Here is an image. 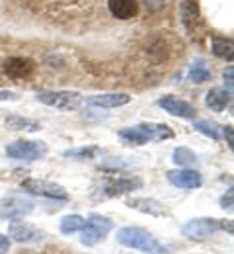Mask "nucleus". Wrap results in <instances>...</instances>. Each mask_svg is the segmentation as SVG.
<instances>
[{
	"label": "nucleus",
	"mask_w": 234,
	"mask_h": 254,
	"mask_svg": "<svg viewBox=\"0 0 234 254\" xmlns=\"http://www.w3.org/2000/svg\"><path fill=\"white\" fill-rule=\"evenodd\" d=\"M180 14H182V24H184V28H186L187 32H193L195 26L199 24V18H201L197 2H193V0H186V2H182V6H180Z\"/></svg>",
	"instance_id": "obj_18"
},
{
	"label": "nucleus",
	"mask_w": 234,
	"mask_h": 254,
	"mask_svg": "<svg viewBox=\"0 0 234 254\" xmlns=\"http://www.w3.org/2000/svg\"><path fill=\"white\" fill-rule=\"evenodd\" d=\"M34 61L26 59V57H10L4 63V72L8 76H12V78H28L34 72Z\"/></svg>",
	"instance_id": "obj_13"
},
{
	"label": "nucleus",
	"mask_w": 234,
	"mask_h": 254,
	"mask_svg": "<svg viewBox=\"0 0 234 254\" xmlns=\"http://www.w3.org/2000/svg\"><path fill=\"white\" fill-rule=\"evenodd\" d=\"M125 205L150 217H166L168 215V209L154 197H127Z\"/></svg>",
	"instance_id": "obj_11"
},
{
	"label": "nucleus",
	"mask_w": 234,
	"mask_h": 254,
	"mask_svg": "<svg viewBox=\"0 0 234 254\" xmlns=\"http://www.w3.org/2000/svg\"><path fill=\"white\" fill-rule=\"evenodd\" d=\"M142 188V180L137 176H107L100 182V186H96V190L92 191V197L96 199H107V197H117L123 193H129Z\"/></svg>",
	"instance_id": "obj_3"
},
{
	"label": "nucleus",
	"mask_w": 234,
	"mask_h": 254,
	"mask_svg": "<svg viewBox=\"0 0 234 254\" xmlns=\"http://www.w3.org/2000/svg\"><path fill=\"white\" fill-rule=\"evenodd\" d=\"M233 74H234V68L233 66H227L223 76H225V84H227V90L229 92H233Z\"/></svg>",
	"instance_id": "obj_26"
},
{
	"label": "nucleus",
	"mask_w": 234,
	"mask_h": 254,
	"mask_svg": "<svg viewBox=\"0 0 234 254\" xmlns=\"http://www.w3.org/2000/svg\"><path fill=\"white\" fill-rule=\"evenodd\" d=\"M117 243L144 254H166V247L152 233L140 227H121L117 231Z\"/></svg>",
	"instance_id": "obj_1"
},
{
	"label": "nucleus",
	"mask_w": 234,
	"mask_h": 254,
	"mask_svg": "<svg viewBox=\"0 0 234 254\" xmlns=\"http://www.w3.org/2000/svg\"><path fill=\"white\" fill-rule=\"evenodd\" d=\"M213 45V53L225 61H233L234 51H233V41L231 39H223V37H213L211 39Z\"/></svg>",
	"instance_id": "obj_21"
},
{
	"label": "nucleus",
	"mask_w": 234,
	"mask_h": 254,
	"mask_svg": "<svg viewBox=\"0 0 234 254\" xmlns=\"http://www.w3.org/2000/svg\"><path fill=\"white\" fill-rule=\"evenodd\" d=\"M22 254H32V251H24Z\"/></svg>",
	"instance_id": "obj_33"
},
{
	"label": "nucleus",
	"mask_w": 234,
	"mask_h": 254,
	"mask_svg": "<svg viewBox=\"0 0 234 254\" xmlns=\"http://www.w3.org/2000/svg\"><path fill=\"white\" fill-rule=\"evenodd\" d=\"M168 182L176 188H182V190H195L203 184V178L197 170H191V168H178V170H168L166 172Z\"/></svg>",
	"instance_id": "obj_10"
},
{
	"label": "nucleus",
	"mask_w": 234,
	"mask_h": 254,
	"mask_svg": "<svg viewBox=\"0 0 234 254\" xmlns=\"http://www.w3.org/2000/svg\"><path fill=\"white\" fill-rule=\"evenodd\" d=\"M47 143L45 141H14L6 147V157L14 160H24V162H32L39 160L47 155Z\"/></svg>",
	"instance_id": "obj_5"
},
{
	"label": "nucleus",
	"mask_w": 234,
	"mask_h": 254,
	"mask_svg": "<svg viewBox=\"0 0 234 254\" xmlns=\"http://www.w3.org/2000/svg\"><path fill=\"white\" fill-rule=\"evenodd\" d=\"M84 223L86 219L82 217V215H65L63 219H61V233L63 235H72V233H78V231H82L84 229Z\"/></svg>",
	"instance_id": "obj_23"
},
{
	"label": "nucleus",
	"mask_w": 234,
	"mask_h": 254,
	"mask_svg": "<svg viewBox=\"0 0 234 254\" xmlns=\"http://www.w3.org/2000/svg\"><path fill=\"white\" fill-rule=\"evenodd\" d=\"M144 4L148 10H160L166 6V0H144Z\"/></svg>",
	"instance_id": "obj_28"
},
{
	"label": "nucleus",
	"mask_w": 234,
	"mask_h": 254,
	"mask_svg": "<svg viewBox=\"0 0 234 254\" xmlns=\"http://www.w3.org/2000/svg\"><path fill=\"white\" fill-rule=\"evenodd\" d=\"M158 106L168 112V114H172V116H176V118H184V120H191V118H195V108L189 104V102H186V100H182V98H176V96H162L160 100H158Z\"/></svg>",
	"instance_id": "obj_12"
},
{
	"label": "nucleus",
	"mask_w": 234,
	"mask_h": 254,
	"mask_svg": "<svg viewBox=\"0 0 234 254\" xmlns=\"http://www.w3.org/2000/svg\"><path fill=\"white\" fill-rule=\"evenodd\" d=\"M35 98L45 106L65 110V112L76 110L82 104V96L78 92H70V90H41V92H37Z\"/></svg>",
	"instance_id": "obj_6"
},
{
	"label": "nucleus",
	"mask_w": 234,
	"mask_h": 254,
	"mask_svg": "<svg viewBox=\"0 0 234 254\" xmlns=\"http://www.w3.org/2000/svg\"><path fill=\"white\" fill-rule=\"evenodd\" d=\"M223 133H225V137H227V143H229V147H231V149H233V147H234L233 126H225V127H223Z\"/></svg>",
	"instance_id": "obj_29"
},
{
	"label": "nucleus",
	"mask_w": 234,
	"mask_h": 254,
	"mask_svg": "<svg viewBox=\"0 0 234 254\" xmlns=\"http://www.w3.org/2000/svg\"><path fill=\"white\" fill-rule=\"evenodd\" d=\"M193 127H195V131L203 133L205 137H211L213 141H219L221 139V126L215 124V122H211V120H197L193 124Z\"/></svg>",
	"instance_id": "obj_24"
},
{
	"label": "nucleus",
	"mask_w": 234,
	"mask_h": 254,
	"mask_svg": "<svg viewBox=\"0 0 234 254\" xmlns=\"http://www.w3.org/2000/svg\"><path fill=\"white\" fill-rule=\"evenodd\" d=\"M131 102V96L123 94V92H109V94H96L86 98L88 106H96V108H119Z\"/></svg>",
	"instance_id": "obj_14"
},
{
	"label": "nucleus",
	"mask_w": 234,
	"mask_h": 254,
	"mask_svg": "<svg viewBox=\"0 0 234 254\" xmlns=\"http://www.w3.org/2000/svg\"><path fill=\"white\" fill-rule=\"evenodd\" d=\"M8 237H12L20 245H39L47 239V233L28 221H12L8 225Z\"/></svg>",
	"instance_id": "obj_9"
},
{
	"label": "nucleus",
	"mask_w": 234,
	"mask_h": 254,
	"mask_svg": "<svg viewBox=\"0 0 234 254\" xmlns=\"http://www.w3.org/2000/svg\"><path fill=\"white\" fill-rule=\"evenodd\" d=\"M10 251V239L6 235H0V254H6Z\"/></svg>",
	"instance_id": "obj_30"
},
{
	"label": "nucleus",
	"mask_w": 234,
	"mask_h": 254,
	"mask_svg": "<svg viewBox=\"0 0 234 254\" xmlns=\"http://www.w3.org/2000/svg\"><path fill=\"white\" fill-rule=\"evenodd\" d=\"M107 8L117 20H131L139 12V2L137 0H109Z\"/></svg>",
	"instance_id": "obj_15"
},
{
	"label": "nucleus",
	"mask_w": 234,
	"mask_h": 254,
	"mask_svg": "<svg viewBox=\"0 0 234 254\" xmlns=\"http://www.w3.org/2000/svg\"><path fill=\"white\" fill-rule=\"evenodd\" d=\"M223 231H227L229 235H233L234 227H233V221H231V219H223Z\"/></svg>",
	"instance_id": "obj_31"
},
{
	"label": "nucleus",
	"mask_w": 234,
	"mask_h": 254,
	"mask_svg": "<svg viewBox=\"0 0 234 254\" xmlns=\"http://www.w3.org/2000/svg\"><path fill=\"white\" fill-rule=\"evenodd\" d=\"M231 102H233V92H229L227 88H211L205 96V104L213 112H223L227 106H231Z\"/></svg>",
	"instance_id": "obj_16"
},
{
	"label": "nucleus",
	"mask_w": 234,
	"mask_h": 254,
	"mask_svg": "<svg viewBox=\"0 0 234 254\" xmlns=\"http://www.w3.org/2000/svg\"><path fill=\"white\" fill-rule=\"evenodd\" d=\"M117 135L125 143H129V145H146L150 141L172 139L174 137V131L166 124H137V126L121 129Z\"/></svg>",
	"instance_id": "obj_2"
},
{
	"label": "nucleus",
	"mask_w": 234,
	"mask_h": 254,
	"mask_svg": "<svg viewBox=\"0 0 234 254\" xmlns=\"http://www.w3.org/2000/svg\"><path fill=\"white\" fill-rule=\"evenodd\" d=\"M221 207L223 209H233V190H229V193H225L221 197Z\"/></svg>",
	"instance_id": "obj_27"
},
{
	"label": "nucleus",
	"mask_w": 234,
	"mask_h": 254,
	"mask_svg": "<svg viewBox=\"0 0 234 254\" xmlns=\"http://www.w3.org/2000/svg\"><path fill=\"white\" fill-rule=\"evenodd\" d=\"M4 124H6L8 129H14V131H30V133H34V131L41 129L39 122L30 120V118H22V116H8Z\"/></svg>",
	"instance_id": "obj_19"
},
{
	"label": "nucleus",
	"mask_w": 234,
	"mask_h": 254,
	"mask_svg": "<svg viewBox=\"0 0 234 254\" xmlns=\"http://www.w3.org/2000/svg\"><path fill=\"white\" fill-rule=\"evenodd\" d=\"M0 100H18L14 92H0Z\"/></svg>",
	"instance_id": "obj_32"
},
{
	"label": "nucleus",
	"mask_w": 234,
	"mask_h": 254,
	"mask_svg": "<svg viewBox=\"0 0 234 254\" xmlns=\"http://www.w3.org/2000/svg\"><path fill=\"white\" fill-rule=\"evenodd\" d=\"M219 231H223V219H215V217L191 219L182 227L184 237H187L191 241H207L209 237H213Z\"/></svg>",
	"instance_id": "obj_7"
},
{
	"label": "nucleus",
	"mask_w": 234,
	"mask_h": 254,
	"mask_svg": "<svg viewBox=\"0 0 234 254\" xmlns=\"http://www.w3.org/2000/svg\"><path fill=\"white\" fill-rule=\"evenodd\" d=\"M174 164H178L180 168H189V166H197V155L187 149V147H176L174 155H172Z\"/></svg>",
	"instance_id": "obj_20"
},
{
	"label": "nucleus",
	"mask_w": 234,
	"mask_h": 254,
	"mask_svg": "<svg viewBox=\"0 0 234 254\" xmlns=\"http://www.w3.org/2000/svg\"><path fill=\"white\" fill-rule=\"evenodd\" d=\"M34 211V203L28 201V199H22V197H14L10 199L4 209H2V217H8V219H16V217H22V215H28Z\"/></svg>",
	"instance_id": "obj_17"
},
{
	"label": "nucleus",
	"mask_w": 234,
	"mask_h": 254,
	"mask_svg": "<svg viewBox=\"0 0 234 254\" xmlns=\"http://www.w3.org/2000/svg\"><path fill=\"white\" fill-rule=\"evenodd\" d=\"M111 229H113V221L109 217L100 215V213H90L84 223V229L80 231L82 233L80 243L84 247H94L111 233Z\"/></svg>",
	"instance_id": "obj_4"
},
{
	"label": "nucleus",
	"mask_w": 234,
	"mask_h": 254,
	"mask_svg": "<svg viewBox=\"0 0 234 254\" xmlns=\"http://www.w3.org/2000/svg\"><path fill=\"white\" fill-rule=\"evenodd\" d=\"M189 80L191 82H197V84H201V82H207L209 78H211V68L207 66V63L203 61V59H197L195 63L191 64V68H189Z\"/></svg>",
	"instance_id": "obj_22"
},
{
	"label": "nucleus",
	"mask_w": 234,
	"mask_h": 254,
	"mask_svg": "<svg viewBox=\"0 0 234 254\" xmlns=\"http://www.w3.org/2000/svg\"><path fill=\"white\" fill-rule=\"evenodd\" d=\"M100 153L98 147H76V149H67L63 155L68 159H76V160H88V159H96V155Z\"/></svg>",
	"instance_id": "obj_25"
},
{
	"label": "nucleus",
	"mask_w": 234,
	"mask_h": 254,
	"mask_svg": "<svg viewBox=\"0 0 234 254\" xmlns=\"http://www.w3.org/2000/svg\"><path fill=\"white\" fill-rule=\"evenodd\" d=\"M22 190L34 195H41V197H49V199H59V201H68V191L49 180H39V178H28L22 182Z\"/></svg>",
	"instance_id": "obj_8"
}]
</instances>
